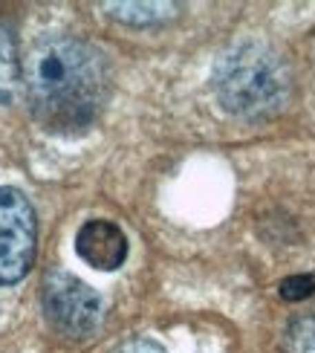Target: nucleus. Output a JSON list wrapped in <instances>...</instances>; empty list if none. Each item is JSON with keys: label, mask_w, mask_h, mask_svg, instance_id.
I'll use <instances>...</instances> for the list:
<instances>
[{"label": "nucleus", "mask_w": 315, "mask_h": 353, "mask_svg": "<svg viewBox=\"0 0 315 353\" xmlns=\"http://www.w3.org/2000/svg\"><path fill=\"white\" fill-rule=\"evenodd\" d=\"M23 93L43 130L61 137L84 134L110 93L104 55L70 35L41 38L26 52Z\"/></svg>", "instance_id": "1"}, {"label": "nucleus", "mask_w": 315, "mask_h": 353, "mask_svg": "<svg viewBox=\"0 0 315 353\" xmlns=\"http://www.w3.org/2000/svg\"><path fill=\"white\" fill-rule=\"evenodd\" d=\"M289 67L263 43L234 47L214 67V93L220 105L243 119H266L281 113L289 101Z\"/></svg>", "instance_id": "2"}, {"label": "nucleus", "mask_w": 315, "mask_h": 353, "mask_svg": "<svg viewBox=\"0 0 315 353\" xmlns=\"http://www.w3.org/2000/svg\"><path fill=\"white\" fill-rule=\"evenodd\" d=\"M38 223L29 197L14 185H0V284H18L35 261Z\"/></svg>", "instance_id": "3"}, {"label": "nucleus", "mask_w": 315, "mask_h": 353, "mask_svg": "<svg viewBox=\"0 0 315 353\" xmlns=\"http://www.w3.org/2000/svg\"><path fill=\"white\" fill-rule=\"evenodd\" d=\"M43 310L58 333L84 339L101 321V299L79 275L52 270L43 278Z\"/></svg>", "instance_id": "4"}, {"label": "nucleus", "mask_w": 315, "mask_h": 353, "mask_svg": "<svg viewBox=\"0 0 315 353\" xmlns=\"http://www.w3.org/2000/svg\"><path fill=\"white\" fill-rule=\"evenodd\" d=\"M76 252L93 270L113 272L128 258V238L113 220H87L76 234Z\"/></svg>", "instance_id": "5"}, {"label": "nucleus", "mask_w": 315, "mask_h": 353, "mask_svg": "<svg viewBox=\"0 0 315 353\" xmlns=\"http://www.w3.org/2000/svg\"><path fill=\"white\" fill-rule=\"evenodd\" d=\"M18 81H23V67L18 61V43L6 23H0V105H12L18 93Z\"/></svg>", "instance_id": "6"}, {"label": "nucleus", "mask_w": 315, "mask_h": 353, "mask_svg": "<svg viewBox=\"0 0 315 353\" xmlns=\"http://www.w3.org/2000/svg\"><path fill=\"white\" fill-rule=\"evenodd\" d=\"M104 9H108L116 21L133 23V26L168 21V18H174V12H176L174 3H108Z\"/></svg>", "instance_id": "7"}, {"label": "nucleus", "mask_w": 315, "mask_h": 353, "mask_svg": "<svg viewBox=\"0 0 315 353\" xmlns=\"http://www.w3.org/2000/svg\"><path fill=\"white\" fill-rule=\"evenodd\" d=\"M283 345H287V353H315V310L292 319Z\"/></svg>", "instance_id": "8"}, {"label": "nucleus", "mask_w": 315, "mask_h": 353, "mask_svg": "<svg viewBox=\"0 0 315 353\" xmlns=\"http://www.w3.org/2000/svg\"><path fill=\"white\" fill-rule=\"evenodd\" d=\"M315 292V275H295L281 284V296L287 301H301Z\"/></svg>", "instance_id": "9"}, {"label": "nucleus", "mask_w": 315, "mask_h": 353, "mask_svg": "<svg viewBox=\"0 0 315 353\" xmlns=\"http://www.w3.org/2000/svg\"><path fill=\"white\" fill-rule=\"evenodd\" d=\"M113 353H168V350H165L162 345H156V342H151V339H128Z\"/></svg>", "instance_id": "10"}]
</instances>
